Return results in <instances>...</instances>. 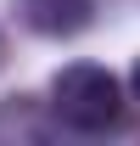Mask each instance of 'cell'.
Returning a JSON list of instances; mask_svg holds the SVG:
<instances>
[{
  "mask_svg": "<svg viewBox=\"0 0 140 146\" xmlns=\"http://www.w3.org/2000/svg\"><path fill=\"white\" fill-rule=\"evenodd\" d=\"M51 112H56V124L84 129V135L112 129L123 118V84L95 62H67L51 79Z\"/></svg>",
  "mask_w": 140,
  "mask_h": 146,
  "instance_id": "1",
  "label": "cell"
},
{
  "mask_svg": "<svg viewBox=\"0 0 140 146\" xmlns=\"http://www.w3.org/2000/svg\"><path fill=\"white\" fill-rule=\"evenodd\" d=\"M17 17L39 39H73L95 23V0H17Z\"/></svg>",
  "mask_w": 140,
  "mask_h": 146,
  "instance_id": "2",
  "label": "cell"
},
{
  "mask_svg": "<svg viewBox=\"0 0 140 146\" xmlns=\"http://www.w3.org/2000/svg\"><path fill=\"white\" fill-rule=\"evenodd\" d=\"M56 118L39 112L34 96H6L0 101V141H51Z\"/></svg>",
  "mask_w": 140,
  "mask_h": 146,
  "instance_id": "3",
  "label": "cell"
},
{
  "mask_svg": "<svg viewBox=\"0 0 140 146\" xmlns=\"http://www.w3.org/2000/svg\"><path fill=\"white\" fill-rule=\"evenodd\" d=\"M129 90H135V101H140V56H135V73H129Z\"/></svg>",
  "mask_w": 140,
  "mask_h": 146,
  "instance_id": "4",
  "label": "cell"
},
{
  "mask_svg": "<svg viewBox=\"0 0 140 146\" xmlns=\"http://www.w3.org/2000/svg\"><path fill=\"white\" fill-rule=\"evenodd\" d=\"M0 68H6V34H0Z\"/></svg>",
  "mask_w": 140,
  "mask_h": 146,
  "instance_id": "5",
  "label": "cell"
}]
</instances>
